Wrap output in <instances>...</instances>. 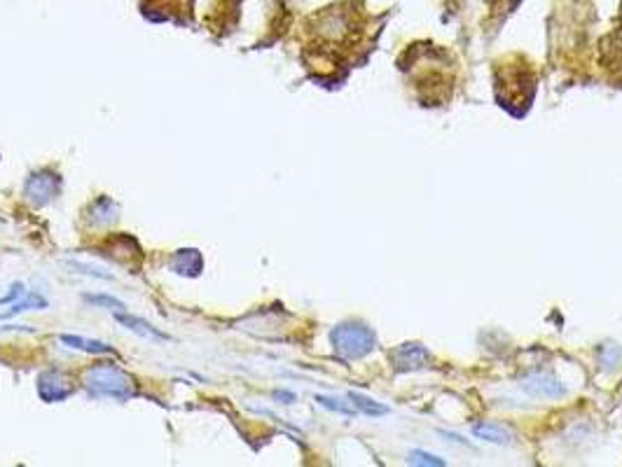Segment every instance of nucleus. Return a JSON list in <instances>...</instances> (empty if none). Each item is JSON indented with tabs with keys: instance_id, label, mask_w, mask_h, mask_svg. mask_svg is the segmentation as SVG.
I'll list each match as a JSON object with an SVG mask.
<instances>
[{
	"instance_id": "obj_2",
	"label": "nucleus",
	"mask_w": 622,
	"mask_h": 467,
	"mask_svg": "<svg viewBox=\"0 0 622 467\" xmlns=\"http://www.w3.org/2000/svg\"><path fill=\"white\" fill-rule=\"evenodd\" d=\"M330 342H332L335 353L347 360H354V358H363V355L372 351L377 339L372 329H367L365 325H360V322H342V325L332 329Z\"/></svg>"
},
{
	"instance_id": "obj_4",
	"label": "nucleus",
	"mask_w": 622,
	"mask_h": 467,
	"mask_svg": "<svg viewBox=\"0 0 622 467\" xmlns=\"http://www.w3.org/2000/svg\"><path fill=\"white\" fill-rule=\"evenodd\" d=\"M38 395L43 397L45 402H63L66 397L73 395V386H71V381L66 379L61 371L49 369V371L40 374Z\"/></svg>"
},
{
	"instance_id": "obj_14",
	"label": "nucleus",
	"mask_w": 622,
	"mask_h": 467,
	"mask_svg": "<svg viewBox=\"0 0 622 467\" xmlns=\"http://www.w3.org/2000/svg\"><path fill=\"white\" fill-rule=\"evenodd\" d=\"M316 402L321 404V406H325V409H330V411H337V414H344V416H354V409H351L349 404H344L342 400H335V397L318 395Z\"/></svg>"
},
{
	"instance_id": "obj_11",
	"label": "nucleus",
	"mask_w": 622,
	"mask_h": 467,
	"mask_svg": "<svg viewBox=\"0 0 622 467\" xmlns=\"http://www.w3.org/2000/svg\"><path fill=\"white\" fill-rule=\"evenodd\" d=\"M473 435L484 439V441H494V444H508V441H510L508 432L503 428H499V426H494V423H480V426H475Z\"/></svg>"
},
{
	"instance_id": "obj_10",
	"label": "nucleus",
	"mask_w": 622,
	"mask_h": 467,
	"mask_svg": "<svg viewBox=\"0 0 622 467\" xmlns=\"http://www.w3.org/2000/svg\"><path fill=\"white\" fill-rule=\"evenodd\" d=\"M29 309H47V299H45L43 294H38V292L24 294L21 302H14L12 309L3 313V318H12V316H16V313H24V311H29Z\"/></svg>"
},
{
	"instance_id": "obj_17",
	"label": "nucleus",
	"mask_w": 622,
	"mask_h": 467,
	"mask_svg": "<svg viewBox=\"0 0 622 467\" xmlns=\"http://www.w3.org/2000/svg\"><path fill=\"white\" fill-rule=\"evenodd\" d=\"M10 294H5V297H0V304H10L12 299H21L24 294H26V290H24V283H14L12 287H10Z\"/></svg>"
},
{
	"instance_id": "obj_3",
	"label": "nucleus",
	"mask_w": 622,
	"mask_h": 467,
	"mask_svg": "<svg viewBox=\"0 0 622 467\" xmlns=\"http://www.w3.org/2000/svg\"><path fill=\"white\" fill-rule=\"evenodd\" d=\"M58 194V175L52 171H38L29 178L26 187H24V197H26L33 206H45Z\"/></svg>"
},
{
	"instance_id": "obj_12",
	"label": "nucleus",
	"mask_w": 622,
	"mask_h": 467,
	"mask_svg": "<svg viewBox=\"0 0 622 467\" xmlns=\"http://www.w3.org/2000/svg\"><path fill=\"white\" fill-rule=\"evenodd\" d=\"M349 400L356 404V409H358V411H363V414H367V416H384V414H389V406H384V404H379V402L369 400V397H365V395L351 393V395H349Z\"/></svg>"
},
{
	"instance_id": "obj_13",
	"label": "nucleus",
	"mask_w": 622,
	"mask_h": 467,
	"mask_svg": "<svg viewBox=\"0 0 622 467\" xmlns=\"http://www.w3.org/2000/svg\"><path fill=\"white\" fill-rule=\"evenodd\" d=\"M85 299L89 302V304H96V307H106L108 311H127V307H124V302H120L117 299V297H113V294H106V292H101V294H85Z\"/></svg>"
},
{
	"instance_id": "obj_8",
	"label": "nucleus",
	"mask_w": 622,
	"mask_h": 467,
	"mask_svg": "<svg viewBox=\"0 0 622 467\" xmlns=\"http://www.w3.org/2000/svg\"><path fill=\"white\" fill-rule=\"evenodd\" d=\"M428 360V351L422 346H414L409 344L405 346L402 351L396 355V364L400 369H414V367H422V364Z\"/></svg>"
},
{
	"instance_id": "obj_1",
	"label": "nucleus",
	"mask_w": 622,
	"mask_h": 467,
	"mask_svg": "<svg viewBox=\"0 0 622 467\" xmlns=\"http://www.w3.org/2000/svg\"><path fill=\"white\" fill-rule=\"evenodd\" d=\"M85 388L94 397L124 402L133 395V381L117 364H94L85 371Z\"/></svg>"
},
{
	"instance_id": "obj_16",
	"label": "nucleus",
	"mask_w": 622,
	"mask_h": 467,
	"mask_svg": "<svg viewBox=\"0 0 622 467\" xmlns=\"http://www.w3.org/2000/svg\"><path fill=\"white\" fill-rule=\"evenodd\" d=\"M620 358V348L618 346H613V344H608V346H603V351H601V362H606L608 367L613 362H616Z\"/></svg>"
},
{
	"instance_id": "obj_9",
	"label": "nucleus",
	"mask_w": 622,
	"mask_h": 467,
	"mask_svg": "<svg viewBox=\"0 0 622 467\" xmlns=\"http://www.w3.org/2000/svg\"><path fill=\"white\" fill-rule=\"evenodd\" d=\"M61 342L68 344L71 348H78V351H85V353H96V355H103V353H113V348L103 344V342H94V339H82L78 334H61Z\"/></svg>"
},
{
	"instance_id": "obj_7",
	"label": "nucleus",
	"mask_w": 622,
	"mask_h": 467,
	"mask_svg": "<svg viewBox=\"0 0 622 467\" xmlns=\"http://www.w3.org/2000/svg\"><path fill=\"white\" fill-rule=\"evenodd\" d=\"M171 267L173 271H178V274H188V276H197L201 269H204V260H201L199 250L195 248H188V250H178L173 255L171 260Z\"/></svg>"
},
{
	"instance_id": "obj_5",
	"label": "nucleus",
	"mask_w": 622,
	"mask_h": 467,
	"mask_svg": "<svg viewBox=\"0 0 622 467\" xmlns=\"http://www.w3.org/2000/svg\"><path fill=\"white\" fill-rule=\"evenodd\" d=\"M522 390L531 397H543V400H557L566 395V386L557 381L550 374H531L522 381Z\"/></svg>"
},
{
	"instance_id": "obj_6",
	"label": "nucleus",
	"mask_w": 622,
	"mask_h": 467,
	"mask_svg": "<svg viewBox=\"0 0 622 467\" xmlns=\"http://www.w3.org/2000/svg\"><path fill=\"white\" fill-rule=\"evenodd\" d=\"M115 320H117V322H122L124 327H127V329H131V332L141 334V337L157 339V342H169V334L159 332V329L150 325V322H146L143 318L131 316V313H127V311H115Z\"/></svg>"
},
{
	"instance_id": "obj_15",
	"label": "nucleus",
	"mask_w": 622,
	"mask_h": 467,
	"mask_svg": "<svg viewBox=\"0 0 622 467\" xmlns=\"http://www.w3.org/2000/svg\"><path fill=\"white\" fill-rule=\"evenodd\" d=\"M409 463L412 465H444V461L435 458L431 453H424V451H412L409 453Z\"/></svg>"
}]
</instances>
